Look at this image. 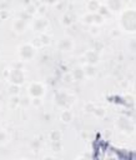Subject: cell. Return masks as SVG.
<instances>
[{
	"label": "cell",
	"mask_w": 136,
	"mask_h": 160,
	"mask_svg": "<svg viewBox=\"0 0 136 160\" xmlns=\"http://www.w3.org/2000/svg\"><path fill=\"white\" fill-rule=\"evenodd\" d=\"M43 2L45 3V4H50V5H53V4H56L59 0H43Z\"/></svg>",
	"instance_id": "obj_35"
},
{
	"label": "cell",
	"mask_w": 136,
	"mask_h": 160,
	"mask_svg": "<svg viewBox=\"0 0 136 160\" xmlns=\"http://www.w3.org/2000/svg\"><path fill=\"white\" fill-rule=\"evenodd\" d=\"M19 87H20V85H15V84H12V85H10V87H9V94L10 95H12V97H13V95H18L19 94Z\"/></svg>",
	"instance_id": "obj_17"
},
{
	"label": "cell",
	"mask_w": 136,
	"mask_h": 160,
	"mask_svg": "<svg viewBox=\"0 0 136 160\" xmlns=\"http://www.w3.org/2000/svg\"><path fill=\"white\" fill-rule=\"evenodd\" d=\"M48 25H49L48 20L44 19V18H40V19H36V20L34 21L33 28H34V30H36V31H43V30H45V29L48 28Z\"/></svg>",
	"instance_id": "obj_7"
},
{
	"label": "cell",
	"mask_w": 136,
	"mask_h": 160,
	"mask_svg": "<svg viewBox=\"0 0 136 160\" xmlns=\"http://www.w3.org/2000/svg\"><path fill=\"white\" fill-rule=\"evenodd\" d=\"M59 49L62 50V51H68V50H71L72 48V40L69 39V38H65V39H62L60 43H59Z\"/></svg>",
	"instance_id": "obj_10"
},
{
	"label": "cell",
	"mask_w": 136,
	"mask_h": 160,
	"mask_svg": "<svg viewBox=\"0 0 136 160\" xmlns=\"http://www.w3.org/2000/svg\"><path fill=\"white\" fill-rule=\"evenodd\" d=\"M84 73H85V75H88V77H94L96 74V69L94 65H91V64H88V65L84 68Z\"/></svg>",
	"instance_id": "obj_13"
},
{
	"label": "cell",
	"mask_w": 136,
	"mask_h": 160,
	"mask_svg": "<svg viewBox=\"0 0 136 160\" xmlns=\"http://www.w3.org/2000/svg\"><path fill=\"white\" fill-rule=\"evenodd\" d=\"M121 26L126 31H129V33H135V29H136L135 10H125L121 14Z\"/></svg>",
	"instance_id": "obj_1"
},
{
	"label": "cell",
	"mask_w": 136,
	"mask_h": 160,
	"mask_svg": "<svg viewBox=\"0 0 136 160\" xmlns=\"http://www.w3.org/2000/svg\"><path fill=\"white\" fill-rule=\"evenodd\" d=\"M82 20H84V23L85 24H92L94 23V14H86L85 16L82 18Z\"/></svg>",
	"instance_id": "obj_19"
},
{
	"label": "cell",
	"mask_w": 136,
	"mask_h": 160,
	"mask_svg": "<svg viewBox=\"0 0 136 160\" xmlns=\"http://www.w3.org/2000/svg\"><path fill=\"white\" fill-rule=\"evenodd\" d=\"M51 141H60L61 140V133L59 130H53L49 135Z\"/></svg>",
	"instance_id": "obj_16"
},
{
	"label": "cell",
	"mask_w": 136,
	"mask_h": 160,
	"mask_svg": "<svg viewBox=\"0 0 136 160\" xmlns=\"http://www.w3.org/2000/svg\"><path fill=\"white\" fill-rule=\"evenodd\" d=\"M85 56H86L88 63L91 64V65H94V64H96L99 61V53L95 50H89Z\"/></svg>",
	"instance_id": "obj_8"
},
{
	"label": "cell",
	"mask_w": 136,
	"mask_h": 160,
	"mask_svg": "<svg viewBox=\"0 0 136 160\" xmlns=\"http://www.w3.org/2000/svg\"><path fill=\"white\" fill-rule=\"evenodd\" d=\"M38 12H39V13H45V6H40V8L38 9Z\"/></svg>",
	"instance_id": "obj_38"
},
{
	"label": "cell",
	"mask_w": 136,
	"mask_h": 160,
	"mask_svg": "<svg viewBox=\"0 0 136 160\" xmlns=\"http://www.w3.org/2000/svg\"><path fill=\"white\" fill-rule=\"evenodd\" d=\"M44 93H45L44 87L40 83H33V84H30V87H29V94L33 98H41L44 95Z\"/></svg>",
	"instance_id": "obj_4"
},
{
	"label": "cell",
	"mask_w": 136,
	"mask_h": 160,
	"mask_svg": "<svg viewBox=\"0 0 136 160\" xmlns=\"http://www.w3.org/2000/svg\"><path fill=\"white\" fill-rule=\"evenodd\" d=\"M31 103H33L35 106H39V105L41 104V100H40V98H34V99H33V101H31Z\"/></svg>",
	"instance_id": "obj_34"
},
{
	"label": "cell",
	"mask_w": 136,
	"mask_h": 160,
	"mask_svg": "<svg viewBox=\"0 0 136 160\" xmlns=\"http://www.w3.org/2000/svg\"><path fill=\"white\" fill-rule=\"evenodd\" d=\"M6 133L5 131H3V130H0V144H3V143H5L6 141Z\"/></svg>",
	"instance_id": "obj_29"
},
{
	"label": "cell",
	"mask_w": 136,
	"mask_h": 160,
	"mask_svg": "<svg viewBox=\"0 0 136 160\" xmlns=\"http://www.w3.org/2000/svg\"><path fill=\"white\" fill-rule=\"evenodd\" d=\"M94 114H95L98 118H102V116L105 115V110H104L102 108H95L94 109Z\"/></svg>",
	"instance_id": "obj_22"
},
{
	"label": "cell",
	"mask_w": 136,
	"mask_h": 160,
	"mask_svg": "<svg viewBox=\"0 0 136 160\" xmlns=\"http://www.w3.org/2000/svg\"><path fill=\"white\" fill-rule=\"evenodd\" d=\"M16 105H20V99H19L18 95H13L12 100H10V106H12V108H15Z\"/></svg>",
	"instance_id": "obj_20"
},
{
	"label": "cell",
	"mask_w": 136,
	"mask_h": 160,
	"mask_svg": "<svg viewBox=\"0 0 136 160\" xmlns=\"http://www.w3.org/2000/svg\"><path fill=\"white\" fill-rule=\"evenodd\" d=\"M104 21V16L100 14H94V23L95 24H101Z\"/></svg>",
	"instance_id": "obj_23"
},
{
	"label": "cell",
	"mask_w": 136,
	"mask_h": 160,
	"mask_svg": "<svg viewBox=\"0 0 136 160\" xmlns=\"http://www.w3.org/2000/svg\"><path fill=\"white\" fill-rule=\"evenodd\" d=\"M34 46L30 44H24L19 49V55L23 60H29L34 56Z\"/></svg>",
	"instance_id": "obj_3"
},
{
	"label": "cell",
	"mask_w": 136,
	"mask_h": 160,
	"mask_svg": "<svg viewBox=\"0 0 136 160\" xmlns=\"http://www.w3.org/2000/svg\"><path fill=\"white\" fill-rule=\"evenodd\" d=\"M50 119H51V116H50L49 114H46V115H45V120H46V121H49Z\"/></svg>",
	"instance_id": "obj_39"
},
{
	"label": "cell",
	"mask_w": 136,
	"mask_h": 160,
	"mask_svg": "<svg viewBox=\"0 0 136 160\" xmlns=\"http://www.w3.org/2000/svg\"><path fill=\"white\" fill-rule=\"evenodd\" d=\"M62 23H64L65 25H70V24L72 23V20H71V16H70L69 14L64 15V18H62Z\"/></svg>",
	"instance_id": "obj_26"
},
{
	"label": "cell",
	"mask_w": 136,
	"mask_h": 160,
	"mask_svg": "<svg viewBox=\"0 0 136 160\" xmlns=\"http://www.w3.org/2000/svg\"><path fill=\"white\" fill-rule=\"evenodd\" d=\"M129 45H130V48H131V50L134 51V50H135V39H131V43H130V44H129Z\"/></svg>",
	"instance_id": "obj_37"
},
{
	"label": "cell",
	"mask_w": 136,
	"mask_h": 160,
	"mask_svg": "<svg viewBox=\"0 0 136 160\" xmlns=\"http://www.w3.org/2000/svg\"><path fill=\"white\" fill-rule=\"evenodd\" d=\"M19 16H20L19 19H22V20H25V21H26V20H29V19L31 18V15H30L29 13H26V12H23L22 14L19 15Z\"/></svg>",
	"instance_id": "obj_28"
},
{
	"label": "cell",
	"mask_w": 136,
	"mask_h": 160,
	"mask_svg": "<svg viewBox=\"0 0 136 160\" xmlns=\"http://www.w3.org/2000/svg\"><path fill=\"white\" fill-rule=\"evenodd\" d=\"M51 149H53V151H60L61 143L60 141H51Z\"/></svg>",
	"instance_id": "obj_21"
},
{
	"label": "cell",
	"mask_w": 136,
	"mask_h": 160,
	"mask_svg": "<svg viewBox=\"0 0 136 160\" xmlns=\"http://www.w3.org/2000/svg\"><path fill=\"white\" fill-rule=\"evenodd\" d=\"M108 8L112 12H118L121 8V0H108Z\"/></svg>",
	"instance_id": "obj_12"
},
{
	"label": "cell",
	"mask_w": 136,
	"mask_h": 160,
	"mask_svg": "<svg viewBox=\"0 0 136 160\" xmlns=\"http://www.w3.org/2000/svg\"><path fill=\"white\" fill-rule=\"evenodd\" d=\"M20 104H22V105H28V104H29V99H28V98L22 99V100H20Z\"/></svg>",
	"instance_id": "obj_36"
},
{
	"label": "cell",
	"mask_w": 136,
	"mask_h": 160,
	"mask_svg": "<svg viewBox=\"0 0 136 160\" xmlns=\"http://www.w3.org/2000/svg\"><path fill=\"white\" fill-rule=\"evenodd\" d=\"M85 109H86L88 111H94V109H95V106H94V104H92V103H88V104L85 105Z\"/></svg>",
	"instance_id": "obj_30"
},
{
	"label": "cell",
	"mask_w": 136,
	"mask_h": 160,
	"mask_svg": "<svg viewBox=\"0 0 136 160\" xmlns=\"http://www.w3.org/2000/svg\"><path fill=\"white\" fill-rule=\"evenodd\" d=\"M71 75H72V79H75V80H82L84 77H85V73H84L82 68H75L72 70Z\"/></svg>",
	"instance_id": "obj_11"
},
{
	"label": "cell",
	"mask_w": 136,
	"mask_h": 160,
	"mask_svg": "<svg viewBox=\"0 0 136 160\" xmlns=\"http://www.w3.org/2000/svg\"><path fill=\"white\" fill-rule=\"evenodd\" d=\"M118 126L122 131H126V133L134 131V125H130V121L126 118H119L118 119Z\"/></svg>",
	"instance_id": "obj_6"
},
{
	"label": "cell",
	"mask_w": 136,
	"mask_h": 160,
	"mask_svg": "<svg viewBox=\"0 0 136 160\" xmlns=\"http://www.w3.org/2000/svg\"><path fill=\"white\" fill-rule=\"evenodd\" d=\"M13 29L16 31V33H24L25 29H26V21L22 20V19L15 20V23L13 25Z\"/></svg>",
	"instance_id": "obj_9"
},
{
	"label": "cell",
	"mask_w": 136,
	"mask_h": 160,
	"mask_svg": "<svg viewBox=\"0 0 136 160\" xmlns=\"http://www.w3.org/2000/svg\"><path fill=\"white\" fill-rule=\"evenodd\" d=\"M39 40H40V44L48 45L49 43H50V36H49V35H46V34H41V35H40V38H39Z\"/></svg>",
	"instance_id": "obj_18"
},
{
	"label": "cell",
	"mask_w": 136,
	"mask_h": 160,
	"mask_svg": "<svg viewBox=\"0 0 136 160\" xmlns=\"http://www.w3.org/2000/svg\"><path fill=\"white\" fill-rule=\"evenodd\" d=\"M102 48H104V45L101 44V43H96V44H95V49H94V50L99 53V51H100V50H101Z\"/></svg>",
	"instance_id": "obj_33"
},
{
	"label": "cell",
	"mask_w": 136,
	"mask_h": 160,
	"mask_svg": "<svg viewBox=\"0 0 136 160\" xmlns=\"http://www.w3.org/2000/svg\"><path fill=\"white\" fill-rule=\"evenodd\" d=\"M9 15V13L6 12V10H0V18L2 19H6Z\"/></svg>",
	"instance_id": "obj_31"
},
{
	"label": "cell",
	"mask_w": 136,
	"mask_h": 160,
	"mask_svg": "<svg viewBox=\"0 0 136 160\" xmlns=\"http://www.w3.org/2000/svg\"><path fill=\"white\" fill-rule=\"evenodd\" d=\"M99 8H100V3L98 0H90L89 4H88V9L90 12H98Z\"/></svg>",
	"instance_id": "obj_15"
},
{
	"label": "cell",
	"mask_w": 136,
	"mask_h": 160,
	"mask_svg": "<svg viewBox=\"0 0 136 160\" xmlns=\"http://www.w3.org/2000/svg\"><path fill=\"white\" fill-rule=\"evenodd\" d=\"M64 81H65V83L72 81V75H70V74H66V75H64Z\"/></svg>",
	"instance_id": "obj_32"
},
{
	"label": "cell",
	"mask_w": 136,
	"mask_h": 160,
	"mask_svg": "<svg viewBox=\"0 0 136 160\" xmlns=\"http://www.w3.org/2000/svg\"><path fill=\"white\" fill-rule=\"evenodd\" d=\"M99 14L102 15V16L108 15V14H109V9H108L106 6H101V5H100V8H99Z\"/></svg>",
	"instance_id": "obj_24"
},
{
	"label": "cell",
	"mask_w": 136,
	"mask_h": 160,
	"mask_svg": "<svg viewBox=\"0 0 136 160\" xmlns=\"http://www.w3.org/2000/svg\"><path fill=\"white\" fill-rule=\"evenodd\" d=\"M30 146L34 149V150H38V149L40 148V140H38V139H34L33 141L30 143Z\"/></svg>",
	"instance_id": "obj_25"
},
{
	"label": "cell",
	"mask_w": 136,
	"mask_h": 160,
	"mask_svg": "<svg viewBox=\"0 0 136 160\" xmlns=\"http://www.w3.org/2000/svg\"><path fill=\"white\" fill-rule=\"evenodd\" d=\"M25 12H26V13H29L30 15H33V14H35V13H36V8H35L34 5H28V8H26Z\"/></svg>",
	"instance_id": "obj_27"
},
{
	"label": "cell",
	"mask_w": 136,
	"mask_h": 160,
	"mask_svg": "<svg viewBox=\"0 0 136 160\" xmlns=\"http://www.w3.org/2000/svg\"><path fill=\"white\" fill-rule=\"evenodd\" d=\"M60 118H61V120L64 121V123H70L72 120V114H71L70 110H64V111L61 113Z\"/></svg>",
	"instance_id": "obj_14"
},
{
	"label": "cell",
	"mask_w": 136,
	"mask_h": 160,
	"mask_svg": "<svg viewBox=\"0 0 136 160\" xmlns=\"http://www.w3.org/2000/svg\"><path fill=\"white\" fill-rule=\"evenodd\" d=\"M9 80L12 84H15V85H22L25 80V75H24V73L23 70H20V69H12L9 73Z\"/></svg>",
	"instance_id": "obj_2"
},
{
	"label": "cell",
	"mask_w": 136,
	"mask_h": 160,
	"mask_svg": "<svg viewBox=\"0 0 136 160\" xmlns=\"http://www.w3.org/2000/svg\"><path fill=\"white\" fill-rule=\"evenodd\" d=\"M55 103L59 106H66L70 103V98H69V95L66 93L61 91V93H58L55 95Z\"/></svg>",
	"instance_id": "obj_5"
}]
</instances>
